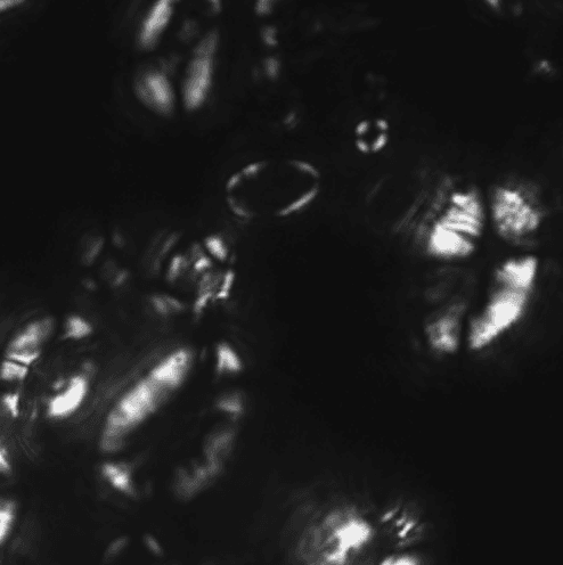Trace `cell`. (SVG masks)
Instances as JSON below:
<instances>
[{"instance_id":"cell-11","label":"cell","mask_w":563,"mask_h":565,"mask_svg":"<svg viewBox=\"0 0 563 565\" xmlns=\"http://www.w3.org/2000/svg\"><path fill=\"white\" fill-rule=\"evenodd\" d=\"M391 127L382 117H369L358 122L354 129L357 151L364 155H375L385 151L390 142Z\"/></svg>"},{"instance_id":"cell-22","label":"cell","mask_w":563,"mask_h":565,"mask_svg":"<svg viewBox=\"0 0 563 565\" xmlns=\"http://www.w3.org/2000/svg\"><path fill=\"white\" fill-rule=\"evenodd\" d=\"M103 245L104 240L102 236L96 234L87 235L80 248V259L83 261V264L86 266L93 265L101 255Z\"/></svg>"},{"instance_id":"cell-27","label":"cell","mask_w":563,"mask_h":565,"mask_svg":"<svg viewBox=\"0 0 563 565\" xmlns=\"http://www.w3.org/2000/svg\"><path fill=\"white\" fill-rule=\"evenodd\" d=\"M12 471V464L7 450L0 442V477L8 476Z\"/></svg>"},{"instance_id":"cell-2","label":"cell","mask_w":563,"mask_h":565,"mask_svg":"<svg viewBox=\"0 0 563 565\" xmlns=\"http://www.w3.org/2000/svg\"><path fill=\"white\" fill-rule=\"evenodd\" d=\"M321 187L322 176L313 163L266 160L236 171L227 182L226 198L234 214L244 219L289 217L308 208Z\"/></svg>"},{"instance_id":"cell-18","label":"cell","mask_w":563,"mask_h":565,"mask_svg":"<svg viewBox=\"0 0 563 565\" xmlns=\"http://www.w3.org/2000/svg\"><path fill=\"white\" fill-rule=\"evenodd\" d=\"M215 359V368L218 375H234L242 371V359L230 343H219L216 348Z\"/></svg>"},{"instance_id":"cell-20","label":"cell","mask_w":563,"mask_h":565,"mask_svg":"<svg viewBox=\"0 0 563 565\" xmlns=\"http://www.w3.org/2000/svg\"><path fill=\"white\" fill-rule=\"evenodd\" d=\"M18 518V505L12 499L0 497V546L10 538Z\"/></svg>"},{"instance_id":"cell-15","label":"cell","mask_w":563,"mask_h":565,"mask_svg":"<svg viewBox=\"0 0 563 565\" xmlns=\"http://www.w3.org/2000/svg\"><path fill=\"white\" fill-rule=\"evenodd\" d=\"M173 4L168 2L155 3L144 15L140 29H138V45L145 49H152L157 45L163 32L166 31L171 16Z\"/></svg>"},{"instance_id":"cell-4","label":"cell","mask_w":563,"mask_h":565,"mask_svg":"<svg viewBox=\"0 0 563 565\" xmlns=\"http://www.w3.org/2000/svg\"><path fill=\"white\" fill-rule=\"evenodd\" d=\"M487 210L475 186L458 187L445 180L432 200L424 225V249L431 258L458 261L476 252Z\"/></svg>"},{"instance_id":"cell-21","label":"cell","mask_w":563,"mask_h":565,"mask_svg":"<svg viewBox=\"0 0 563 565\" xmlns=\"http://www.w3.org/2000/svg\"><path fill=\"white\" fill-rule=\"evenodd\" d=\"M151 308L160 317H173L182 314L185 306L181 300L168 294H154L150 299Z\"/></svg>"},{"instance_id":"cell-3","label":"cell","mask_w":563,"mask_h":565,"mask_svg":"<svg viewBox=\"0 0 563 565\" xmlns=\"http://www.w3.org/2000/svg\"><path fill=\"white\" fill-rule=\"evenodd\" d=\"M538 273L540 261L532 255L512 257L496 267L484 305L465 329L471 351L491 348L522 321L532 302Z\"/></svg>"},{"instance_id":"cell-5","label":"cell","mask_w":563,"mask_h":565,"mask_svg":"<svg viewBox=\"0 0 563 565\" xmlns=\"http://www.w3.org/2000/svg\"><path fill=\"white\" fill-rule=\"evenodd\" d=\"M488 211L496 234L511 244L532 240L546 217L541 194L537 187L527 183L495 186Z\"/></svg>"},{"instance_id":"cell-26","label":"cell","mask_w":563,"mask_h":565,"mask_svg":"<svg viewBox=\"0 0 563 565\" xmlns=\"http://www.w3.org/2000/svg\"><path fill=\"white\" fill-rule=\"evenodd\" d=\"M206 250L210 255L219 261H225L228 257V248L223 239L219 236H211L206 240Z\"/></svg>"},{"instance_id":"cell-10","label":"cell","mask_w":563,"mask_h":565,"mask_svg":"<svg viewBox=\"0 0 563 565\" xmlns=\"http://www.w3.org/2000/svg\"><path fill=\"white\" fill-rule=\"evenodd\" d=\"M236 439H238V428L235 421L226 420L218 423L203 439L200 457L212 468L223 473L234 452Z\"/></svg>"},{"instance_id":"cell-6","label":"cell","mask_w":563,"mask_h":565,"mask_svg":"<svg viewBox=\"0 0 563 565\" xmlns=\"http://www.w3.org/2000/svg\"><path fill=\"white\" fill-rule=\"evenodd\" d=\"M217 47L218 36L215 31L208 32L194 47L182 84L186 109L197 110L207 100L214 79Z\"/></svg>"},{"instance_id":"cell-17","label":"cell","mask_w":563,"mask_h":565,"mask_svg":"<svg viewBox=\"0 0 563 565\" xmlns=\"http://www.w3.org/2000/svg\"><path fill=\"white\" fill-rule=\"evenodd\" d=\"M176 242L177 236L173 233H159L154 236L144 256L146 270H149L151 274L158 272Z\"/></svg>"},{"instance_id":"cell-1","label":"cell","mask_w":563,"mask_h":565,"mask_svg":"<svg viewBox=\"0 0 563 565\" xmlns=\"http://www.w3.org/2000/svg\"><path fill=\"white\" fill-rule=\"evenodd\" d=\"M421 523L404 505L378 510L338 501L317 510L293 550L295 565H381L399 548L421 545Z\"/></svg>"},{"instance_id":"cell-25","label":"cell","mask_w":563,"mask_h":565,"mask_svg":"<svg viewBox=\"0 0 563 565\" xmlns=\"http://www.w3.org/2000/svg\"><path fill=\"white\" fill-rule=\"evenodd\" d=\"M103 278L110 286L118 288V286L124 284L126 281L127 274L116 262L108 261L103 267Z\"/></svg>"},{"instance_id":"cell-9","label":"cell","mask_w":563,"mask_h":565,"mask_svg":"<svg viewBox=\"0 0 563 565\" xmlns=\"http://www.w3.org/2000/svg\"><path fill=\"white\" fill-rule=\"evenodd\" d=\"M53 331L54 322L51 318H40L29 323L8 345L7 359L27 367L34 364Z\"/></svg>"},{"instance_id":"cell-19","label":"cell","mask_w":563,"mask_h":565,"mask_svg":"<svg viewBox=\"0 0 563 565\" xmlns=\"http://www.w3.org/2000/svg\"><path fill=\"white\" fill-rule=\"evenodd\" d=\"M216 408L226 420L236 421L246 411V397L238 390L227 391L216 400Z\"/></svg>"},{"instance_id":"cell-8","label":"cell","mask_w":563,"mask_h":565,"mask_svg":"<svg viewBox=\"0 0 563 565\" xmlns=\"http://www.w3.org/2000/svg\"><path fill=\"white\" fill-rule=\"evenodd\" d=\"M467 304L455 301L430 318L424 329L428 345L440 356H452L459 351L463 338Z\"/></svg>"},{"instance_id":"cell-16","label":"cell","mask_w":563,"mask_h":565,"mask_svg":"<svg viewBox=\"0 0 563 565\" xmlns=\"http://www.w3.org/2000/svg\"><path fill=\"white\" fill-rule=\"evenodd\" d=\"M101 472L104 480L118 493L126 496L136 495L137 485L132 465L125 462L105 463Z\"/></svg>"},{"instance_id":"cell-24","label":"cell","mask_w":563,"mask_h":565,"mask_svg":"<svg viewBox=\"0 0 563 565\" xmlns=\"http://www.w3.org/2000/svg\"><path fill=\"white\" fill-rule=\"evenodd\" d=\"M28 372L29 367L5 359L2 367H0V379L7 382H19L26 379Z\"/></svg>"},{"instance_id":"cell-23","label":"cell","mask_w":563,"mask_h":565,"mask_svg":"<svg viewBox=\"0 0 563 565\" xmlns=\"http://www.w3.org/2000/svg\"><path fill=\"white\" fill-rule=\"evenodd\" d=\"M93 332V327L83 317L71 316L64 325L65 339H85Z\"/></svg>"},{"instance_id":"cell-12","label":"cell","mask_w":563,"mask_h":565,"mask_svg":"<svg viewBox=\"0 0 563 565\" xmlns=\"http://www.w3.org/2000/svg\"><path fill=\"white\" fill-rule=\"evenodd\" d=\"M89 382L85 375H75L57 390L47 413L54 419H64L75 413L87 396Z\"/></svg>"},{"instance_id":"cell-7","label":"cell","mask_w":563,"mask_h":565,"mask_svg":"<svg viewBox=\"0 0 563 565\" xmlns=\"http://www.w3.org/2000/svg\"><path fill=\"white\" fill-rule=\"evenodd\" d=\"M170 68V62L146 65L137 73L134 81L138 100L160 116H170L176 106V95L170 80Z\"/></svg>"},{"instance_id":"cell-13","label":"cell","mask_w":563,"mask_h":565,"mask_svg":"<svg viewBox=\"0 0 563 565\" xmlns=\"http://www.w3.org/2000/svg\"><path fill=\"white\" fill-rule=\"evenodd\" d=\"M193 364V355L189 350L174 351L173 354L163 358L155 365L149 375L170 391H175L190 372Z\"/></svg>"},{"instance_id":"cell-28","label":"cell","mask_w":563,"mask_h":565,"mask_svg":"<svg viewBox=\"0 0 563 565\" xmlns=\"http://www.w3.org/2000/svg\"><path fill=\"white\" fill-rule=\"evenodd\" d=\"M21 4H23V0H0V13L12 10V8Z\"/></svg>"},{"instance_id":"cell-14","label":"cell","mask_w":563,"mask_h":565,"mask_svg":"<svg viewBox=\"0 0 563 565\" xmlns=\"http://www.w3.org/2000/svg\"><path fill=\"white\" fill-rule=\"evenodd\" d=\"M132 565H178L160 540L146 534L125 539Z\"/></svg>"}]
</instances>
